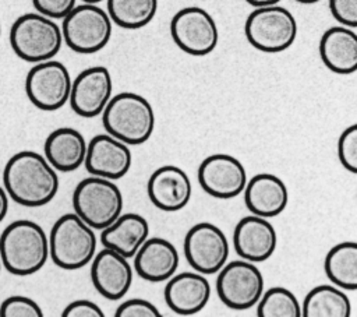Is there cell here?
Segmentation results:
<instances>
[{"instance_id": "1", "label": "cell", "mask_w": 357, "mask_h": 317, "mask_svg": "<svg viewBox=\"0 0 357 317\" xmlns=\"http://www.w3.org/2000/svg\"><path fill=\"white\" fill-rule=\"evenodd\" d=\"M3 184L10 198L24 207H42L59 191V176L47 159L35 151H20L4 165Z\"/></svg>"}, {"instance_id": "2", "label": "cell", "mask_w": 357, "mask_h": 317, "mask_svg": "<svg viewBox=\"0 0 357 317\" xmlns=\"http://www.w3.org/2000/svg\"><path fill=\"white\" fill-rule=\"evenodd\" d=\"M49 258V239L43 228L29 219L11 222L0 235V261L13 275L38 272Z\"/></svg>"}, {"instance_id": "3", "label": "cell", "mask_w": 357, "mask_h": 317, "mask_svg": "<svg viewBox=\"0 0 357 317\" xmlns=\"http://www.w3.org/2000/svg\"><path fill=\"white\" fill-rule=\"evenodd\" d=\"M155 121L152 105L135 92L112 96L102 112V123L107 134L127 145L146 142L155 130Z\"/></svg>"}, {"instance_id": "4", "label": "cell", "mask_w": 357, "mask_h": 317, "mask_svg": "<svg viewBox=\"0 0 357 317\" xmlns=\"http://www.w3.org/2000/svg\"><path fill=\"white\" fill-rule=\"evenodd\" d=\"M49 256L63 270H78L91 263L96 253V235L93 228L75 212L61 215L52 226L49 235Z\"/></svg>"}, {"instance_id": "5", "label": "cell", "mask_w": 357, "mask_h": 317, "mask_svg": "<svg viewBox=\"0 0 357 317\" xmlns=\"http://www.w3.org/2000/svg\"><path fill=\"white\" fill-rule=\"evenodd\" d=\"M63 43L61 28L54 20L39 13L20 15L10 28L13 52L28 63L53 59Z\"/></svg>"}, {"instance_id": "6", "label": "cell", "mask_w": 357, "mask_h": 317, "mask_svg": "<svg viewBox=\"0 0 357 317\" xmlns=\"http://www.w3.org/2000/svg\"><path fill=\"white\" fill-rule=\"evenodd\" d=\"M124 200L113 180L89 176L82 179L73 193L74 212L93 229H105L123 214Z\"/></svg>"}, {"instance_id": "7", "label": "cell", "mask_w": 357, "mask_h": 317, "mask_svg": "<svg viewBox=\"0 0 357 317\" xmlns=\"http://www.w3.org/2000/svg\"><path fill=\"white\" fill-rule=\"evenodd\" d=\"M244 34L257 50L280 53L296 40L297 21L287 8L278 4L255 7L245 20Z\"/></svg>"}, {"instance_id": "8", "label": "cell", "mask_w": 357, "mask_h": 317, "mask_svg": "<svg viewBox=\"0 0 357 317\" xmlns=\"http://www.w3.org/2000/svg\"><path fill=\"white\" fill-rule=\"evenodd\" d=\"M61 35L71 50L81 54L96 53L112 38V20L103 8L84 3L75 6L63 18Z\"/></svg>"}, {"instance_id": "9", "label": "cell", "mask_w": 357, "mask_h": 317, "mask_svg": "<svg viewBox=\"0 0 357 317\" xmlns=\"http://www.w3.org/2000/svg\"><path fill=\"white\" fill-rule=\"evenodd\" d=\"M216 292L229 309L248 310L258 303L264 292V277L254 263L234 260L218 271Z\"/></svg>"}, {"instance_id": "10", "label": "cell", "mask_w": 357, "mask_h": 317, "mask_svg": "<svg viewBox=\"0 0 357 317\" xmlns=\"http://www.w3.org/2000/svg\"><path fill=\"white\" fill-rule=\"evenodd\" d=\"M71 82L67 67L61 61L50 59L31 67L25 77V94L33 106L52 112L67 103Z\"/></svg>"}, {"instance_id": "11", "label": "cell", "mask_w": 357, "mask_h": 317, "mask_svg": "<svg viewBox=\"0 0 357 317\" xmlns=\"http://www.w3.org/2000/svg\"><path fill=\"white\" fill-rule=\"evenodd\" d=\"M170 35L178 49L191 56L209 54L219 40L213 17L205 8L197 6L184 7L173 15Z\"/></svg>"}, {"instance_id": "12", "label": "cell", "mask_w": 357, "mask_h": 317, "mask_svg": "<svg viewBox=\"0 0 357 317\" xmlns=\"http://www.w3.org/2000/svg\"><path fill=\"white\" fill-rule=\"evenodd\" d=\"M183 247L188 264L204 275L216 274L229 257L226 235L211 222H199L191 226L184 236Z\"/></svg>"}, {"instance_id": "13", "label": "cell", "mask_w": 357, "mask_h": 317, "mask_svg": "<svg viewBox=\"0 0 357 317\" xmlns=\"http://www.w3.org/2000/svg\"><path fill=\"white\" fill-rule=\"evenodd\" d=\"M198 183L202 190L222 200L234 198L243 193L247 183L244 165L229 154H212L198 166Z\"/></svg>"}, {"instance_id": "14", "label": "cell", "mask_w": 357, "mask_h": 317, "mask_svg": "<svg viewBox=\"0 0 357 317\" xmlns=\"http://www.w3.org/2000/svg\"><path fill=\"white\" fill-rule=\"evenodd\" d=\"M113 81L105 66H93L82 70L71 82L70 106L81 117L99 116L112 98Z\"/></svg>"}, {"instance_id": "15", "label": "cell", "mask_w": 357, "mask_h": 317, "mask_svg": "<svg viewBox=\"0 0 357 317\" xmlns=\"http://www.w3.org/2000/svg\"><path fill=\"white\" fill-rule=\"evenodd\" d=\"M131 163L132 155L128 145L110 134H98L86 145L84 165L93 176L117 180L127 175Z\"/></svg>"}, {"instance_id": "16", "label": "cell", "mask_w": 357, "mask_h": 317, "mask_svg": "<svg viewBox=\"0 0 357 317\" xmlns=\"http://www.w3.org/2000/svg\"><path fill=\"white\" fill-rule=\"evenodd\" d=\"M233 246L243 260L262 263L275 253L278 233L268 218L251 214L237 222L233 232Z\"/></svg>"}, {"instance_id": "17", "label": "cell", "mask_w": 357, "mask_h": 317, "mask_svg": "<svg viewBox=\"0 0 357 317\" xmlns=\"http://www.w3.org/2000/svg\"><path fill=\"white\" fill-rule=\"evenodd\" d=\"M91 279L95 289L109 300L121 299L132 283V267L117 251L103 247L91 260Z\"/></svg>"}, {"instance_id": "18", "label": "cell", "mask_w": 357, "mask_h": 317, "mask_svg": "<svg viewBox=\"0 0 357 317\" xmlns=\"http://www.w3.org/2000/svg\"><path fill=\"white\" fill-rule=\"evenodd\" d=\"M146 193L151 202L162 211L183 209L191 198L192 186L188 175L176 165H163L148 179Z\"/></svg>"}, {"instance_id": "19", "label": "cell", "mask_w": 357, "mask_h": 317, "mask_svg": "<svg viewBox=\"0 0 357 317\" xmlns=\"http://www.w3.org/2000/svg\"><path fill=\"white\" fill-rule=\"evenodd\" d=\"M167 307L180 316L201 311L211 299V283L201 272H180L167 279L163 290Z\"/></svg>"}, {"instance_id": "20", "label": "cell", "mask_w": 357, "mask_h": 317, "mask_svg": "<svg viewBox=\"0 0 357 317\" xmlns=\"http://www.w3.org/2000/svg\"><path fill=\"white\" fill-rule=\"evenodd\" d=\"M180 257L176 246L163 237H146L134 254V270L145 281L163 282L176 274Z\"/></svg>"}, {"instance_id": "21", "label": "cell", "mask_w": 357, "mask_h": 317, "mask_svg": "<svg viewBox=\"0 0 357 317\" xmlns=\"http://www.w3.org/2000/svg\"><path fill=\"white\" fill-rule=\"evenodd\" d=\"M243 193L247 209L262 218L278 216L289 202V190L284 182L272 173L252 176L247 180Z\"/></svg>"}, {"instance_id": "22", "label": "cell", "mask_w": 357, "mask_h": 317, "mask_svg": "<svg viewBox=\"0 0 357 317\" xmlns=\"http://www.w3.org/2000/svg\"><path fill=\"white\" fill-rule=\"evenodd\" d=\"M318 50L322 63L331 71L347 75L357 70V34L353 28H328L321 36Z\"/></svg>"}, {"instance_id": "23", "label": "cell", "mask_w": 357, "mask_h": 317, "mask_svg": "<svg viewBox=\"0 0 357 317\" xmlns=\"http://www.w3.org/2000/svg\"><path fill=\"white\" fill-rule=\"evenodd\" d=\"M86 145L88 142L78 130L59 127L46 137L43 156L56 170L73 172L84 165Z\"/></svg>"}, {"instance_id": "24", "label": "cell", "mask_w": 357, "mask_h": 317, "mask_svg": "<svg viewBox=\"0 0 357 317\" xmlns=\"http://www.w3.org/2000/svg\"><path fill=\"white\" fill-rule=\"evenodd\" d=\"M149 235L148 221L134 212L121 214L114 222L102 229L100 243L126 258L134 257Z\"/></svg>"}, {"instance_id": "25", "label": "cell", "mask_w": 357, "mask_h": 317, "mask_svg": "<svg viewBox=\"0 0 357 317\" xmlns=\"http://www.w3.org/2000/svg\"><path fill=\"white\" fill-rule=\"evenodd\" d=\"M351 303L343 289L336 285H318L304 297L303 317H350Z\"/></svg>"}, {"instance_id": "26", "label": "cell", "mask_w": 357, "mask_h": 317, "mask_svg": "<svg viewBox=\"0 0 357 317\" xmlns=\"http://www.w3.org/2000/svg\"><path fill=\"white\" fill-rule=\"evenodd\" d=\"M324 270L329 281L343 290L357 288V244L342 242L335 244L325 256Z\"/></svg>"}, {"instance_id": "27", "label": "cell", "mask_w": 357, "mask_h": 317, "mask_svg": "<svg viewBox=\"0 0 357 317\" xmlns=\"http://www.w3.org/2000/svg\"><path fill=\"white\" fill-rule=\"evenodd\" d=\"M158 11V0H107V14L112 22L126 29H139L148 25Z\"/></svg>"}, {"instance_id": "28", "label": "cell", "mask_w": 357, "mask_h": 317, "mask_svg": "<svg viewBox=\"0 0 357 317\" xmlns=\"http://www.w3.org/2000/svg\"><path fill=\"white\" fill-rule=\"evenodd\" d=\"M258 317H301V304L296 295L283 286L262 292L257 303Z\"/></svg>"}, {"instance_id": "29", "label": "cell", "mask_w": 357, "mask_h": 317, "mask_svg": "<svg viewBox=\"0 0 357 317\" xmlns=\"http://www.w3.org/2000/svg\"><path fill=\"white\" fill-rule=\"evenodd\" d=\"M337 158L350 173H357V124L346 127L337 140Z\"/></svg>"}, {"instance_id": "30", "label": "cell", "mask_w": 357, "mask_h": 317, "mask_svg": "<svg viewBox=\"0 0 357 317\" xmlns=\"http://www.w3.org/2000/svg\"><path fill=\"white\" fill-rule=\"evenodd\" d=\"M40 306L31 297L14 295L0 304V317H42Z\"/></svg>"}, {"instance_id": "31", "label": "cell", "mask_w": 357, "mask_h": 317, "mask_svg": "<svg viewBox=\"0 0 357 317\" xmlns=\"http://www.w3.org/2000/svg\"><path fill=\"white\" fill-rule=\"evenodd\" d=\"M116 317H160L159 309L149 300L134 297L124 300L114 311Z\"/></svg>"}, {"instance_id": "32", "label": "cell", "mask_w": 357, "mask_h": 317, "mask_svg": "<svg viewBox=\"0 0 357 317\" xmlns=\"http://www.w3.org/2000/svg\"><path fill=\"white\" fill-rule=\"evenodd\" d=\"M332 17L344 27H357V0H329Z\"/></svg>"}, {"instance_id": "33", "label": "cell", "mask_w": 357, "mask_h": 317, "mask_svg": "<svg viewBox=\"0 0 357 317\" xmlns=\"http://www.w3.org/2000/svg\"><path fill=\"white\" fill-rule=\"evenodd\" d=\"M35 10L52 20H63L75 6L77 0H32Z\"/></svg>"}, {"instance_id": "34", "label": "cell", "mask_w": 357, "mask_h": 317, "mask_svg": "<svg viewBox=\"0 0 357 317\" xmlns=\"http://www.w3.org/2000/svg\"><path fill=\"white\" fill-rule=\"evenodd\" d=\"M63 317H103V310L92 300L78 299L68 303L63 313Z\"/></svg>"}, {"instance_id": "35", "label": "cell", "mask_w": 357, "mask_h": 317, "mask_svg": "<svg viewBox=\"0 0 357 317\" xmlns=\"http://www.w3.org/2000/svg\"><path fill=\"white\" fill-rule=\"evenodd\" d=\"M8 211V194L6 193L4 187L0 186V222L6 218Z\"/></svg>"}, {"instance_id": "36", "label": "cell", "mask_w": 357, "mask_h": 317, "mask_svg": "<svg viewBox=\"0 0 357 317\" xmlns=\"http://www.w3.org/2000/svg\"><path fill=\"white\" fill-rule=\"evenodd\" d=\"M252 7H264V6H273L278 4L280 0H245Z\"/></svg>"}, {"instance_id": "37", "label": "cell", "mask_w": 357, "mask_h": 317, "mask_svg": "<svg viewBox=\"0 0 357 317\" xmlns=\"http://www.w3.org/2000/svg\"><path fill=\"white\" fill-rule=\"evenodd\" d=\"M296 1L303 3V4H312V3H317V1H319V0H296Z\"/></svg>"}, {"instance_id": "38", "label": "cell", "mask_w": 357, "mask_h": 317, "mask_svg": "<svg viewBox=\"0 0 357 317\" xmlns=\"http://www.w3.org/2000/svg\"><path fill=\"white\" fill-rule=\"evenodd\" d=\"M84 3H91V4H96V3H99V1H102V0H82Z\"/></svg>"}, {"instance_id": "39", "label": "cell", "mask_w": 357, "mask_h": 317, "mask_svg": "<svg viewBox=\"0 0 357 317\" xmlns=\"http://www.w3.org/2000/svg\"><path fill=\"white\" fill-rule=\"evenodd\" d=\"M0 35H1V25H0Z\"/></svg>"}, {"instance_id": "40", "label": "cell", "mask_w": 357, "mask_h": 317, "mask_svg": "<svg viewBox=\"0 0 357 317\" xmlns=\"http://www.w3.org/2000/svg\"><path fill=\"white\" fill-rule=\"evenodd\" d=\"M0 271H1V261H0Z\"/></svg>"}]
</instances>
